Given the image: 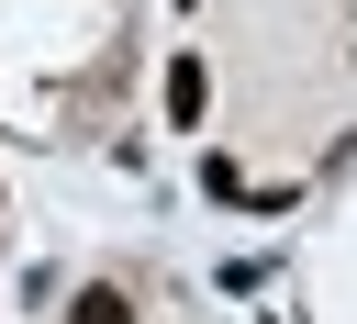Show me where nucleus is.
Here are the masks:
<instances>
[{
	"label": "nucleus",
	"mask_w": 357,
	"mask_h": 324,
	"mask_svg": "<svg viewBox=\"0 0 357 324\" xmlns=\"http://www.w3.org/2000/svg\"><path fill=\"white\" fill-rule=\"evenodd\" d=\"M167 112H178V123H201V67H190V56L167 67Z\"/></svg>",
	"instance_id": "f257e3e1"
},
{
	"label": "nucleus",
	"mask_w": 357,
	"mask_h": 324,
	"mask_svg": "<svg viewBox=\"0 0 357 324\" xmlns=\"http://www.w3.org/2000/svg\"><path fill=\"white\" fill-rule=\"evenodd\" d=\"M67 324H134V302H123V290H78V313H67Z\"/></svg>",
	"instance_id": "f03ea898"
}]
</instances>
